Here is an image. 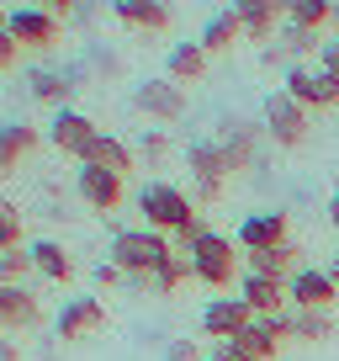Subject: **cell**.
Listing matches in <instances>:
<instances>
[{
  "instance_id": "obj_18",
  "label": "cell",
  "mask_w": 339,
  "mask_h": 361,
  "mask_svg": "<svg viewBox=\"0 0 339 361\" xmlns=\"http://www.w3.org/2000/svg\"><path fill=\"white\" fill-rule=\"evenodd\" d=\"M234 16H238V27H244L255 43H276V32L286 27V16L276 11L271 0H234Z\"/></svg>"
},
{
  "instance_id": "obj_10",
  "label": "cell",
  "mask_w": 339,
  "mask_h": 361,
  "mask_svg": "<svg viewBox=\"0 0 339 361\" xmlns=\"http://www.w3.org/2000/svg\"><path fill=\"white\" fill-rule=\"evenodd\" d=\"M75 192H79V202L96 207V213H117V207H122V192H127V176H117V170H106V165H79Z\"/></svg>"
},
{
  "instance_id": "obj_29",
  "label": "cell",
  "mask_w": 339,
  "mask_h": 361,
  "mask_svg": "<svg viewBox=\"0 0 339 361\" xmlns=\"http://www.w3.org/2000/svg\"><path fill=\"white\" fill-rule=\"evenodd\" d=\"M286 22H292V27H307V32H324V27L334 22V0H297Z\"/></svg>"
},
{
  "instance_id": "obj_42",
  "label": "cell",
  "mask_w": 339,
  "mask_h": 361,
  "mask_svg": "<svg viewBox=\"0 0 339 361\" xmlns=\"http://www.w3.org/2000/svg\"><path fill=\"white\" fill-rule=\"evenodd\" d=\"M0 361H22V356H16V345H11V340H0Z\"/></svg>"
},
{
  "instance_id": "obj_34",
  "label": "cell",
  "mask_w": 339,
  "mask_h": 361,
  "mask_svg": "<svg viewBox=\"0 0 339 361\" xmlns=\"http://www.w3.org/2000/svg\"><path fill=\"white\" fill-rule=\"evenodd\" d=\"M165 361H207V350L196 345V340H170V350H165Z\"/></svg>"
},
{
  "instance_id": "obj_32",
  "label": "cell",
  "mask_w": 339,
  "mask_h": 361,
  "mask_svg": "<svg viewBox=\"0 0 339 361\" xmlns=\"http://www.w3.org/2000/svg\"><path fill=\"white\" fill-rule=\"evenodd\" d=\"M6 133H11V144L22 149V159H27V154H37V149H43V133H37L32 123H6Z\"/></svg>"
},
{
  "instance_id": "obj_31",
  "label": "cell",
  "mask_w": 339,
  "mask_h": 361,
  "mask_svg": "<svg viewBox=\"0 0 339 361\" xmlns=\"http://www.w3.org/2000/svg\"><path fill=\"white\" fill-rule=\"evenodd\" d=\"M16 245H22V213H16V202L0 197V250H16Z\"/></svg>"
},
{
  "instance_id": "obj_41",
  "label": "cell",
  "mask_w": 339,
  "mask_h": 361,
  "mask_svg": "<svg viewBox=\"0 0 339 361\" xmlns=\"http://www.w3.org/2000/svg\"><path fill=\"white\" fill-rule=\"evenodd\" d=\"M328 224H334V234H339V192L328 197Z\"/></svg>"
},
{
  "instance_id": "obj_4",
  "label": "cell",
  "mask_w": 339,
  "mask_h": 361,
  "mask_svg": "<svg viewBox=\"0 0 339 361\" xmlns=\"http://www.w3.org/2000/svg\"><path fill=\"white\" fill-rule=\"evenodd\" d=\"M186 170H191L202 202H217V197H223V180L234 176V165H228V154H223L217 138H196V144L186 149Z\"/></svg>"
},
{
  "instance_id": "obj_23",
  "label": "cell",
  "mask_w": 339,
  "mask_h": 361,
  "mask_svg": "<svg viewBox=\"0 0 339 361\" xmlns=\"http://www.w3.org/2000/svg\"><path fill=\"white\" fill-rule=\"evenodd\" d=\"M32 266L43 282H69L75 276V260H69V250L58 245V239H37L32 245Z\"/></svg>"
},
{
  "instance_id": "obj_20",
  "label": "cell",
  "mask_w": 339,
  "mask_h": 361,
  "mask_svg": "<svg viewBox=\"0 0 339 361\" xmlns=\"http://www.w3.org/2000/svg\"><path fill=\"white\" fill-rule=\"evenodd\" d=\"M43 319L32 287H0V329H32Z\"/></svg>"
},
{
  "instance_id": "obj_1",
  "label": "cell",
  "mask_w": 339,
  "mask_h": 361,
  "mask_svg": "<svg viewBox=\"0 0 339 361\" xmlns=\"http://www.w3.org/2000/svg\"><path fill=\"white\" fill-rule=\"evenodd\" d=\"M186 255H191V282L212 287V293H223V287L238 282V239H228V234H217V228H207V234L196 239Z\"/></svg>"
},
{
  "instance_id": "obj_21",
  "label": "cell",
  "mask_w": 339,
  "mask_h": 361,
  "mask_svg": "<svg viewBox=\"0 0 339 361\" xmlns=\"http://www.w3.org/2000/svg\"><path fill=\"white\" fill-rule=\"evenodd\" d=\"M79 165H106V170H117V176H133L138 154H133V144H127V138H117V133H96L91 154L79 159Z\"/></svg>"
},
{
  "instance_id": "obj_9",
  "label": "cell",
  "mask_w": 339,
  "mask_h": 361,
  "mask_svg": "<svg viewBox=\"0 0 339 361\" xmlns=\"http://www.w3.org/2000/svg\"><path fill=\"white\" fill-rule=\"evenodd\" d=\"M96 133H101V128L79 112V106H58V112L48 117V144H53L58 154L85 159V154H91V144H96Z\"/></svg>"
},
{
  "instance_id": "obj_8",
  "label": "cell",
  "mask_w": 339,
  "mask_h": 361,
  "mask_svg": "<svg viewBox=\"0 0 339 361\" xmlns=\"http://www.w3.org/2000/svg\"><path fill=\"white\" fill-rule=\"evenodd\" d=\"M255 324V308L244 303L238 293H212V303L202 308V335L212 340H234V335H244V329Z\"/></svg>"
},
{
  "instance_id": "obj_24",
  "label": "cell",
  "mask_w": 339,
  "mask_h": 361,
  "mask_svg": "<svg viewBox=\"0 0 339 361\" xmlns=\"http://www.w3.org/2000/svg\"><path fill=\"white\" fill-rule=\"evenodd\" d=\"M238 37H244V27H238L234 6H228V11H212V16L202 22V37H196V43H202L207 54H223V48H234Z\"/></svg>"
},
{
  "instance_id": "obj_3",
  "label": "cell",
  "mask_w": 339,
  "mask_h": 361,
  "mask_svg": "<svg viewBox=\"0 0 339 361\" xmlns=\"http://www.w3.org/2000/svg\"><path fill=\"white\" fill-rule=\"evenodd\" d=\"M170 255L175 250L159 228H117L112 234V266H122L127 276H154Z\"/></svg>"
},
{
  "instance_id": "obj_7",
  "label": "cell",
  "mask_w": 339,
  "mask_h": 361,
  "mask_svg": "<svg viewBox=\"0 0 339 361\" xmlns=\"http://www.w3.org/2000/svg\"><path fill=\"white\" fill-rule=\"evenodd\" d=\"M133 106L148 117V123H181V117H186V90L175 85L170 75L138 80V85H133Z\"/></svg>"
},
{
  "instance_id": "obj_6",
  "label": "cell",
  "mask_w": 339,
  "mask_h": 361,
  "mask_svg": "<svg viewBox=\"0 0 339 361\" xmlns=\"http://www.w3.org/2000/svg\"><path fill=\"white\" fill-rule=\"evenodd\" d=\"M281 90L297 96L307 112H334L339 106V75H328V69H318V64H292Z\"/></svg>"
},
{
  "instance_id": "obj_17",
  "label": "cell",
  "mask_w": 339,
  "mask_h": 361,
  "mask_svg": "<svg viewBox=\"0 0 339 361\" xmlns=\"http://www.w3.org/2000/svg\"><path fill=\"white\" fill-rule=\"evenodd\" d=\"M292 239V224H286V213H249L244 224H238V245L249 250H271V245H286Z\"/></svg>"
},
{
  "instance_id": "obj_44",
  "label": "cell",
  "mask_w": 339,
  "mask_h": 361,
  "mask_svg": "<svg viewBox=\"0 0 339 361\" xmlns=\"http://www.w3.org/2000/svg\"><path fill=\"white\" fill-rule=\"evenodd\" d=\"M328 276H334V282H339V255H334V260H328Z\"/></svg>"
},
{
  "instance_id": "obj_15",
  "label": "cell",
  "mask_w": 339,
  "mask_h": 361,
  "mask_svg": "<svg viewBox=\"0 0 339 361\" xmlns=\"http://www.w3.org/2000/svg\"><path fill=\"white\" fill-rule=\"evenodd\" d=\"M11 37L22 48H53L58 43V16L43 11V6H22V11H11Z\"/></svg>"
},
{
  "instance_id": "obj_45",
  "label": "cell",
  "mask_w": 339,
  "mask_h": 361,
  "mask_svg": "<svg viewBox=\"0 0 339 361\" xmlns=\"http://www.w3.org/2000/svg\"><path fill=\"white\" fill-rule=\"evenodd\" d=\"M334 22H339V0H334Z\"/></svg>"
},
{
  "instance_id": "obj_13",
  "label": "cell",
  "mask_w": 339,
  "mask_h": 361,
  "mask_svg": "<svg viewBox=\"0 0 339 361\" xmlns=\"http://www.w3.org/2000/svg\"><path fill=\"white\" fill-rule=\"evenodd\" d=\"M217 144H223L228 165L238 170H255V159H260V128L244 123V117H223V128H217Z\"/></svg>"
},
{
  "instance_id": "obj_36",
  "label": "cell",
  "mask_w": 339,
  "mask_h": 361,
  "mask_svg": "<svg viewBox=\"0 0 339 361\" xmlns=\"http://www.w3.org/2000/svg\"><path fill=\"white\" fill-rule=\"evenodd\" d=\"M133 282V276H127L122 266H112V260H101V266H96V287H127Z\"/></svg>"
},
{
  "instance_id": "obj_16",
  "label": "cell",
  "mask_w": 339,
  "mask_h": 361,
  "mask_svg": "<svg viewBox=\"0 0 339 361\" xmlns=\"http://www.w3.org/2000/svg\"><path fill=\"white\" fill-rule=\"evenodd\" d=\"M112 11L122 27H138V32H165L175 22V6L170 0H112Z\"/></svg>"
},
{
  "instance_id": "obj_26",
  "label": "cell",
  "mask_w": 339,
  "mask_h": 361,
  "mask_svg": "<svg viewBox=\"0 0 339 361\" xmlns=\"http://www.w3.org/2000/svg\"><path fill=\"white\" fill-rule=\"evenodd\" d=\"M234 345L244 350L249 361H276V356H281V340L271 335V324H265V319H255L244 335H234Z\"/></svg>"
},
{
  "instance_id": "obj_40",
  "label": "cell",
  "mask_w": 339,
  "mask_h": 361,
  "mask_svg": "<svg viewBox=\"0 0 339 361\" xmlns=\"http://www.w3.org/2000/svg\"><path fill=\"white\" fill-rule=\"evenodd\" d=\"M32 6H43V11H53V16H58V11H75L79 0H32Z\"/></svg>"
},
{
  "instance_id": "obj_5",
  "label": "cell",
  "mask_w": 339,
  "mask_h": 361,
  "mask_svg": "<svg viewBox=\"0 0 339 361\" xmlns=\"http://www.w3.org/2000/svg\"><path fill=\"white\" fill-rule=\"evenodd\" d=\"M265 133H271V144H281V149H302V138H307V106L297 102V96H286V90H271L265 96Z\"/></svg>"
},
{
  "instance_id": "obj_25",
  "label": "cell",
  "mask_w": 339,
  "mask_h": 361,
  "mask_svg": "<svg viewBox=\"0 0 339 361\" xmlns=\"http://www.w3.org/2000/svg\"><path fill=\"white\" fill-rule=\"evenodd\" d=\"M27 90H32L37 102H48V106H64L69 96H75V80L58 75V69H32V75H27Z\"/></svg>"
},
{
  "instance_id": "obj_12",
  "label": "cell",
  "mask_w": 339,
  "mask_h": 361,
  "mask_svg": "<svg viewBox=\"0 0 339 361\" xmlns=\"http://www.w3.org/2000/svg\"><path fill=\"white\" fill-rule=\"evenodd\" d=\"M101 324H106V303H101L96 293H79V298H69V303L58 308V319H53L58 340H85V335H96Z\"/></svg>"
},
{
  "instance_id": "obj_11",
  "label": "cell",
  "mask_w": 339,
  "mask_h": 361,
  "mask_svg": "<svg viewBox=\"0 0 339 361\" xmlns=\"http://www.w3.org/2000/svg\"><path fill=\"white\" fill-rule=\"evenodd\" d=\"M286 293H292V308H324V314H334V303H339V282L328 276V266H302L286 282Z\"/></svg>"
},
{
  "instance_id": "obj_35",
  "label": "cell",
  "mask_w": 339,
  "mask_h": 361,
  "mask_svg": "<svg viewBox=\"0 0 339 361\" xmlns=\"http://www.w3.org/2000/svg\"><path fill=\"white\" fill-rule=\"evenodd\" d=\"M16 165H22V149L11 144V133H6V123H0V176H11Z\"/></svg>"
},
{
  "instance_id": "obj_33",
  "label": "cell",
  "mask_w": 339,
  "mask_h": 361,
  "mask_svg": "<svg viewBox=\"0 0 339 361\" xmlns=\"http://www.w3.org/2000/svg\"><path fill=\"white\" fill-rule=\"evenodd\" d=\"M138 149H143V159H154V165H159V159H170V133H165V128H154V133H143V144H138Z\"/></svg>"
},
{
  "instance_id": "obj_22",
  "label": "cell",
  "mask_w": 339,
  "mask_h": 361,
  "mask_svg": "<svg viewBox=\"0 0 339 361\" xmlns=\"http://www.w3.org/2000/svg\"><path fill=\"white\" fill-rule=\"evenodd\" d=\"M207 48L202 43H170V54H165V75L175 80V85H191V80H202L207 75Z\"/></svg>"
},
{
  "instance_id": "obj_43",
  "label": "cell",
  "mask_w": 339,
  "mask_h": 361,
  "mask_svg": "<svg viewBox=\"0 0 339 361\" xmlns=\"http://www.w3.org/2000/svg\"><path fill=\"white\" fill-rule=\"evenodd\" d=\"M271 6H276L281 16H292V6H297V0H271Z\"/></svg>"
},
{
  "instance_id": "obj_27",
  "label": "cell",
  "mask_w": 339,
  "mask_h": 361,
  "mask_svg": "<svg viewBox=\"0 0 339 361\" xmlns=\"http://www.w3.org/2000/svg\"><path fill=\"white\" fill-rule=\"evenodd\" d=\"M32 245H16V250H0V287H27L32 276Z\"/></svg>"
},
{
  "instance_id": "obj_19",
  "label": "cell",
  "mask_w": 339,
  "mask_h": 361,
  "mask_svg": "<svg viewBox=\"0 0 339 361\" xmlns=\"http://www.w3.org/2000/svg\"><path fill=\"white\" fill-rule=\"evenodd\" d=\"M297 260H302V255H297V245H292V239H286V245H271V250H249V276H271V282H292L297 271H302Z\"/></svg>"
},
{
  "instance_id": "obj_30",
  "label": "cell",
  "mask_w": 339,
  "mask_h": 361,
  "mask_svg": "<svg viewBox=\"0 0 339 361\" xmlns=\"http://www.w3.org/2000/svg\"><path fill=\"white\" fill-rule=\"evenodd\" d=\"M181 282H191V255H170L165 266L148 276V287H154V293H175Z\"/></svg>"
},
{
  "instance_id": "obj_39",
  "label": "cell",
  "mask_w": 339,
  "mask_h": 361,
  "mask_svg": "<svg viewBox=\"0 0 339 361\" xmlns=\"http://www.w3.org/2000/svg\"><path fill=\"white\" fill-rule=\"evenodd\" d=\"M16 54H22V43H16L11 32H0V75H6V69L16 64Z\"/></svg>"
},
{
  "instance_id": "obj_14",
  "label": "cell",
  "mask_w": 339,
  "mask_h": 361,
  "mask_svg": "<svg viewBox=\"0 0 339 361\" xmlns=\"http://www.w3.org/2000/svg\"><path fill=\"white\" fill-rule=\"evenodd\" d=\"M238 298H244L249 308H255V319H271V314H286L292 308V293H286V282H271V276H238Z\"/></svg>"
},
{
  "instance_id": "obj_2",
  "label": "cell",
  "mask_w": 339,
  "mask_h": 361,
  "mask_svg": "<svg viewBox=\"0 0 339 361\" xmlns=\"http://www.w3.org/2000/svg\"><path fill=\"white\" fill-rule=\"evenodd\" d=\"M138 213H143V228H159V234H186L196 224L191 197L181 186H170V180H148L138 192Z\"/></svg>"
},
{
  "instance_id": "obj_37",
  "label": "cell",
  "mask_w": 339,
  "mask_h": 361,
  "mask_svg": "<svg viewBox=\"0 0 339 361\" xmlns=\"http://www.w3.org/2000/svg\"><path fill=\"white\" fill-rule=\"evenodd\" d=\"M318 69H328V75H339V37H328V43L318 48Z\"/></svg>"
},
{
  "instance_id": "obj_28",
  "label": "cell",
  "mask_w": 339,
  "mask_h": 361,
  "mask_svg": "<svg viewBox=\"0 0 339 361\" xmlns=\"http://www.w3.org/2000/svg\"><path fill=\"white\" fill-rule=\"evenodd\" d=\"M292 314H297V340L302 345H324L334 335V314H324V308H292Z\"/></svg>"
},
{
  "instance_id": "obj_38",
  "label": "cell",
  "mask_w": 339,
  "mask_h": 361,
  "mask_svg": "<svg viewBox=\"0 0 339 361\" xmlns=\"http://www.w3.org/2000/svg\"><path fill=\"white\" fill-rule=\"evenodd\" d=\"M207 361H249V356H244V350L234 345V340H217V345L207 350Z\"/></svg>"
}]
</instances>
